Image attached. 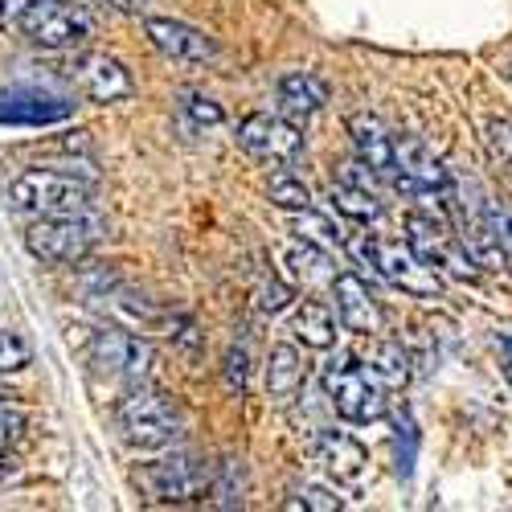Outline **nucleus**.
<instances>
[{
  "label": "nucleus",
  "instance_id": "obj_17",
  "mask_svg": "<svg viewBox=\"0 0 512 512\" xmlns=\"http://www.w3.org/2000/svg\"><path fill=\"white\" fill-rule=\"evenodd\" d=\"M349 136H353L357 156L373 168L377 177H394V140H390L386 127H381V119H373L365 111L349 115Z\"/></svg>",
  "mask_w": 512,
  "mask_h": 512
},
{
  "label": "nucleus",
  "instance_id": "obj_28",
  "mask_svg": "<svg viewBox=\"0 0 512 512\" xmlns=\"http://www.w3.org/2000/svg\"><path fill=\"white\" fill-rule=\"evenodd\" d=\"M291 508H316V512H336V508H345V500L332 496L328 488H304L300 500H295Z\"/></svg>",
  "mask_w": 512,
  "mask_h": 512
},
{
  "label": "nucleus",
  "instance_id": "obj_26",
  "mask_svg": "<svg viewBox=\"0 0 512 512\" xmlns=\"http://www.w3.org/2000/svg\"><path fill=\"white\" fill-rule=\"evenodd\" d=\"M484 148H488L492 168L512 185V123L492 119V123H488V136H484Z\"/></svg>",
  "mask_w": 512,
  "mask_h": 512
},
{
  "label": "nucleus",
  "instance_id": "obj_14",
  "mask_svg": "<svg viewBox=\"0 0 512 512\" xmlns=\"http://www.w3.org/2000/svg\"><path fill=\"white\" fill-rule=\"evenodd\" d=\"M144 33L148 41L173 62H189V66H201V62H213L218 58V41L209 33L185 25V21H168V17H148L144 21Z\"/></svg>",
  "mask_w": 512,
  "mask_h": 512
},
{
  "label": "nucleus",
  "instance_id": "obj_15",
  "mask_svg": "<svg viewBox=\"0 0 512 512\" xmlns=\"http://www.w3.org/2000/svg\"><path fill=\"white\" fill-rule=\"evenodd\" d=\"M312 451H316V463L324 467V472L340 488H361L365 467H369V451L353 435H345V431H320Z\"/></svg>",
  "mask_w": 512,
  "mask_h": 512
},
{
  "label": "nucleus",
  "instance_id": "obj_20",
  "mask_svg": "<svg viewBox=\"0 0 512 512\" xmlns=\"http://www.w3.org/2000/svg\"><path fill=\"white\" fill-rule=\"evenodd\" d=\"M361 365H365L386 390H402L406 381H410V353L398 345V340H373L369 353L361 357Z\"/></svg>",
  "mask_w": 512,
  "mask_h": 512
},
{
  "label": "nucleus",
  "instance_id": "obj_4",
  "mask_svg": "<svg viewBox=\"0 0 512 512\" xmlns=\"http://www.w3.org/2000/svg\"><path fill=\"white\" fill-rule=\"evenodd\" d=\"M9 201L25 218H66V213H91V189L66 173L29 168L9 185Z\"/></svg>",
  "mask_w": 512,
  "mask_h": 512
},
{
  "label": "nucleus",
  "instance_id": "obj_31",
  "mask_svg": "<svg viewBox=\"0 0 512 512\" xmlns=\"http://www.w3.org/2000/svg\"><path fill=\"white\" fill-rule=\"evenodd\" d=\"M25 431V414L17 406H0V447L13 443Z\"/></svg>",
  "mask_w": 512,
  "mask_h": 512
},
{
  "label": "nucleus",
  "instance_id": "obj_11",
  "mask_svg": "<svg viewBox=\"0 0 512 512\" xmlns=\"http://www.w3.org/2000/svg\"><path fill=\"white\" fill-rule=\"evenodd\" d=\"M394 189L410 193V197H447L451 189V173L443 168V160L431 152V144L418 136H402L394 140Z\"/></svg>",
  "mask_w": 512,
  "mask_h": 512
},
{
  "label": "nucleus",
  "instance_id": "obj_25",
  "mask_svg": "<svg viewBox=\"0 0 512 512\" xmlns=\"http://www.w3.org/2000/svg\"><path fill=\"white\" fill-rule=\"evenodd\" d=\"M267 197H271V205H279V209H287V213L312 209V189L304 185V177L287 173V168L271 173V181H267Z\"/></svg>",
  "mask_w": 512,
  "mask_h": 512
},
{
  "label": "nucleus",
  "instance_id": "obj_19",
  "mask_svg": "<svg viewBox=\"0 0 512 512\" xmlns=\"http://www.w3.org/2000/svg\"><path fill=\"white\" fill-rule=\"evenodd\" d=\"M279 103H283L287 115L308 119V115L324 111L328 87H324V78H316V74H308V70H291V74H283V82H279Z\"/></svg>",
  "mask_w": 512,
  "mask_h": 512
},
{
  "label": "nucleus",
  "instance_id": "obj_22",
  "mask_svg": "<svg viewBox=\"0 0 512 512\" xmlns=\"http://www.w3.org/2000/svg\"><path fill=\"white\" fill-rule=\"evenodd\" d=\"M283 263H287V275L295 283H304V287H332V279H336V267L328 259V250L324 246H312V242L287 250Z\"/></svg>",
  "mask_w": 512,
  "mask_h": 512
},
{
  "label": "nucleus",
  "instance_id": "obj_3",
  "mask_svg": "<svg viewBox=\"0 0 512 512\" xmlns=\"http://www.w3.org/2000/svg\"><path fill=\"white\" fill-rule=\"evenodd\" d=\"M103 238V222L95 213H66V218H33L25 230V250L46 267L82 263Z\"/></svg>",
  "mask_w": 512,
  "mask_h": 512
},
{
  "label": "nucleus",
  "instance_id": "obj_24",
  "mask_svg": "<svg viewBox=\"0 0 512 512\" xmlns=\"http://www.w3.org/2000/svg\"><path fill=\"white\" fill-rule=\"evenodd\" d=\"M291 230L300 234L304 242H312V246H324V250H345V230L340 226H332L328 218H320V213H312V209H300V213H291Z\"/></svg>",
  "mask_w": 512,
  "mask_h": 512
},
{
  "label": "nucleus",
  "instance_id": "obj_2",
  "mask_svg": "<svg viewBox=\"0 0 512 512\" xmlns=\"http://www.w3.org/2000/svg\"><path fill=\"white\" fill-rule=\"evenodd\" d=\"M115 426H119V439L136 451H160V447H173L185 435V418L177 410L173 398H164L152 386H136L115 410Z\"/></svg>",
  "mask_w": 512,
  "mask_h": 512
},
{
  "label": "nucleus",
  "instance_id": "obj_27",
  "mask_svg": "<svg viewBox=\"0 0 512 512\" xmlns=\"http://www.w3.org/2000/svg\"><path fill=\"white\" fill-rule=\"evenodd\" d=\"M33 361V349H29V340L13 328H0V373H17Z\"/></svg>",
  "mask_w": 512,
  "mask_h": 512
},
{
  "label": "nucleus",
  "instance_id": "obj_12",
  "mask_svg": "<svg viewBox=\"0 0 512 512\" xmlns=\"http://www.w3.org/2000/svg\"><path fill=\"white\" fill-rule=\"evenodd\" d=\"M238 144L263 164H295L304 156V132L279 115H246L238 123Z\"/></svg>",
  "mask_w": 512,
  "mask_h": 512
},
{
  "label": "nucleus",
  "instance_id": "obj_1",
  "mask_svg": "<svg viewBox=\"0 0 512 512\" xmlns=\"http://www.w3.org/2000/svg\"><path fill=\"white\" fill-rule=\"evenodd\" d=\"M345 250L353 254V263L369 271V279H381L390 287H402L406 295H418V300H435L443 291V279L435 267H426L414 246L406 242H390V238H377V234H349Z\"/></svg>",
  "mask_w": 512,
  "mask_h": 512
},
{
  "label": "nucleus",
  "instance_id": "obj_33",
  "mask_svg": "<svg viewBox=\"0 0 512 512\" xmlns=\"http://www.w3.org/2000/svg\"><path fill=\"white\" fill-rule=\"evenodd\" d=\"M496 226H500V246H504V259L512 267V213H496Z\"/></svg>",
  "mask_w": 512,
  "mask_h": 512
},
{
  "label": "nucleus",
  "instance_id": "obj_34",
  "mask_svg": "<svg viewBox=\"0 0 512 512\" xmlns=\"http://www.w3.org/2000/svg\"><path fill=\"white\" fill-rule=\"evenodd\" d=\"M29 0H0V21H17Z\"/></svg>",
  "mask_w": 512,
  "mask_h": 512
},
{
  "label": "nucleus",
  "instance_id": "obj_7",
  "mask_svg": "<svg viewBox=\"0 0 512 512\" xmlns=\"http://www.w3.org/2000/svg\"><path fill=\"white\" fill-rule=\"evenodd\" d=\"M324 394L332 402V410L345 418V422H377L386 418L390 410V390L361 365V361H349V365H328L324 373Z\"/></svg>",
  "mask_w": 512,
  "mask_h": 512
},
{
  "label": "nucleus",
  "instance_id": "obj_23",
  "mask_svg": "<svg viewBox=\"0 0 512 512\" xmlns=\"http://www.w3.org/2000/svg\"><path fill=\"white\" fill-rule=\"evenodd\" d=\"M328 197H332L336 213H345V218H353V222H361V226H377L381 218H386V205L377 201L373 189H361V185L340 181V185L328 189Z\"/></svg>",
  "mask_w": 512,
  "mask_h": 512
},
{
  "label": "nucleus",
  "instance_id": "obj_29",
  "mask_svg": "<svg viewBox=\"0 0 512 512\" xmlns=\"http://www.w3.org/2000/svg\"><path fill=\"white\" fill-rule=\"evenodd\" d=\"M185 111L197 119V123H209V127H218L222 123V107L205 99V95H185Z\"/></svg>",
  "mask_w": 512,
  "mask_h": 512
},
{
  "label": "nucleus",
  "instance_id": "obj_5",
  "mask_svg": "<svg viewBox=\"0 0 512 512\" xmlns=\"http://www.w3.org/2000/svg\"><path fill=\"white\" fill-rule=\"evenodd\" d=\"M17 25L41 50H78L95 37L91 9L74 5V0H29Z\"/></svg>",
  "mask_w": 512,
  "mask_h": 512
},
{
  "label": "nucleus",
  "instance_id": "obj_16",
  "mask_svg": "<svg viewBox=\"0 0 512 512\" xmlns=\"http://www.w3.org/2000/svg\"><path fill=\"white\" fill-rule=\"evenodd\" d=\"M78 87L95 103H119L132 95V74L107 54H91L78 62Z\"/></svg>",
  "mask_w": 512,
  "mask_h": 512
},
{
  "label": "nucleus",
  "instance_id": "obj_10",
  "mask_svg": "<svg viewBox=\"0 0 512 512\" xmlns=\"http://www.w3.org/2000/svg\"><path fill=\"white\" fill-rule=\"evenodd\" d=\"M87 361L115 377V381H127V386H148L152 381V365H156V353L148 340L123 332V328H99L91 332V345H87Z\"/></svg>",
  "mask_w": 512,
  "mask_h": 512
},
{
  "label": "nucleus",
  "instance_id": "obj_36",
  "mask_svg": "<svg viewBox=\"0 0 512 512\" xmlns=\"http://www.w3.org/2000/svg\"><path fill=\"white\" fill-rule=\"evenodd\" d=\"M9 472H13V459H9V455H5V451H0V480H5V476H9Z\"/></svg>",
  "mask_w": 512,
  "mask_h": 512
},
{
  "label": "nucleus",
  "instance_id": "obj_32",
  "mask_svg": "<svg viewBox=\"0 0 512 512\" xmlns=\"http://www.w3.org/2000/svg\"><path fill=\"white\" fill-rule=\"evenodd\" d=\"M226 386L242 394V386H246V349H230V357H226Z\"/></svg>",
  "mask_w": 512,
  "mask_h": 512
},
{
  "label": "nucleus",
  "instance_id": "obj_18",
  "mask_svg": "<svg viewBox=\"0 0 512 512\" xmlns=\"http://www.w3.org/2000/svg\"><path fill=\"white\" fill-rule=\"evenodd\" d=\"M304 377H308V365H304L300 349L295 345H275L271 349V357H267V394L275 402H291L304 390Z\"/></svg>",
  "mask_w": 512,
  "mask_h": 512
},
{
  "label": "nucleus",
  "instance_id": "obj_39",
  "mask_svg": "<svg viewBox=\"0 0 512 512\" xmlns=\"http://www.w3.org/2000/svg\"><path fill=\"white\" fill-rule=\"evenodd\" d=\"M508 345H512V340H508Z\"/></svg>",
  "mask_w": 512,
  "mask_h": 512
},
{
  "label": "nucleus",
  "instance_id": "obj_37",
  "mask_svg": "<svg viewBox=\"0 0 512 512\" xmlns=\"http://www.w3.org/2000/svg\"><path fill=\"white\" fill-rule=\"evenodd\" d=\"M508 381H512V361H508Z\"/></svg>",
  "mask_w": 512,
  "mask_h": 512
},
{
  "label": "nucleus",
  "instance_id": "obj_30",
  "mask_svg": "<svg viewBox=\"0 0 512 512\" xmlns=\"http://www.w3.org/2000/svg\"><path fill=\"white\" fill-rule=\"evenodd\" d=\"M287 300H291V287L279 283V279H271V283L259 287V308L263 312H279V308H287Z\"/></svg>",
  "mask_w": 512,
  "mask_h": 512
},
{
  "label": "nucleus",
  "instance_id": "obj_35",
  "mask_svg": "<svg viewBox=\"0 0 512 512\" xmlns=\"http://www.w3.org/2000/svg\"><path fill=\"white\" fill-rule=\"evenodd\" d=\"M103 5H111V9H119V13H144L148 0H103Z\"/></svg>",
  "mask_w": 512,
  "mask_h": 512
},
{
  "label": "nucleus",
  "instance_id": "obj_8",
  "mask_svg": "<svg viewBox=\"0 0 512 512\" xmlns=\"http://www.w3.org/2000/svg\"><path fill=\"white\" fill-rule=\"evenodd\" d=\"M406 242L414 246V254L426 267H435L439 275H451L459 283H476L484 271L472 254H467L459 234H451L439 218H426V213H410L406 218Z\"/></svg>",
  "mask_w": 512,
  "mask_h": 512
},
{
  "label": "nucleus",
  "instance_id": "obj_38",
  "mask_svg": "<svg viewBox=\"0 0 512 512\" xmlns=\"http://www.w3.org/2000/svg\"><path fill=\"white\" fill-rule=\"evenodd\" d=\"M508 74H512V66H508Z\"/></svg>",
  "mask_w": 512,
  "mask_h": 512
},
{
  "label": "nucleus",
  "instance_id": "obj_13",
  "mask_svg": "<svg viewBox=\"0 0 512 512\" xmlns=\"http://www.w3.org/2000/svg\"><path fill=\"white\" fill-rule=\"evenodd\" d=\"M332 300H336V320L345 324L357 336H377L386 328V312H381L377 295L369 291V279L353 275V271H340L332 279Z\"/></svg>",
  "mask_w": 512,
  "mask_h": 512
},
{
  "label": "nucleus",
  "instance_id": "obj_9",
  "mask_svg": "<svg viewBox=\"0 0 512 512\" xmlns=\"http://www.w3.org/2000/svg\"><path fill=\"white\" fill-rule=\"evenodd\" d=\"M136 484L160 504H189V500L213 496V467H205L193 455H168V459L144 463L136 472Z\"/></svg>",
  "mask_w": 512,
  "mask_h": 512
},
{
  "label": "nucleus",
  "instance_id": "obj_6",
  "mask_svg": "<svg viewBox=\"0 0 512 512\" xmlns=\"http://www.w3.org/2000/svg\"><path fill=\"white\" fill-rule=\"evenodd\" d=\"M451 213H455V234L467 246V254L484 267V271H500L508 267L504 259V246H500V226H496V209L480 197L476 185H455L447 189Z\"/></svg>",
  "mask_w": 512,
  "mask_h": 512
},
{
  "label": "nucleus",
  "instance_id": "obj_21",
  "mask_svg": "<svg viewBox=\"0 0 512 512\" xmlns=\"http://www.w3.org/2000/svg\"><path fill=\"white\" fill-rule=\"evenodd\" d=\"M291 332L304 340V349H332L336 345V316L320 300H304L291 316Z\"/></svg>",
  "mask_w": 512,
  "mask_h": 512
}]
</instances>
